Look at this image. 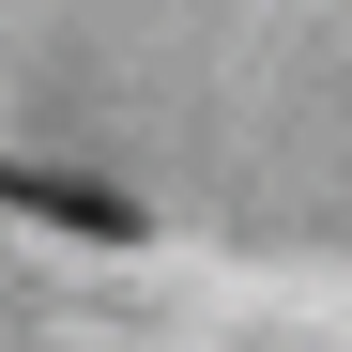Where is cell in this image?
I'll return each mask as SVG.
<instances>
[{"label":"cell","instance_id":"6da1fadb","mask_svg":"<svg viewBox=\"0 0 352 352\" xmlns=\"http://www.w3.org/2000/svg\"><path fill=\"white\" fill-rule=\"evenodd\" d=\"M0 199L46 214V230H92V245H138V199L123 184H62V168H16V153H0Z\"/></svg>","mask_w":352,"mask_h":352}]
</instances>
